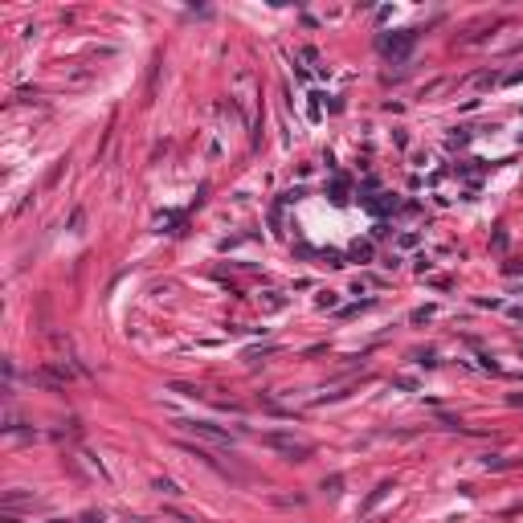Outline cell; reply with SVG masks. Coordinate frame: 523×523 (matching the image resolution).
Returning a JSON list of instances; mask_svg holds the SVG:
<instances>
[{
    "label": "cell",
    "mask_w": 523,
    "mask_h": 523,
    "mask_svg": "<svg viewBox=\"0 0 523 523\" xmlns=\"http://www.w3.org/2000/svg\"><path fill=\"white\" fill-rule=\"evenodd\" d=\"M184 429H193V433H200V438H209V441H221V446H229V429H217V425L209 421H184Z\"/></svg>",
    "instance_id": "6da1fadb"
},
{
    "label": "cell",
    "mask_w": 523,
    "mask_h": 523,
    "mask_svg": "<svg viewBox=\"0 0 523 523\" xmlns=\"http://www.w3.org/2000/svg\"><path fill=\"white\" fill-rule=\"evenodd\" d=\"M409 45H413V33H401L397 41H384V53H389V58H397V62H401V58H405V53H409Z\"/></svg>",
    "instance_id": "7a4b0ae2"
}]
</instances>
